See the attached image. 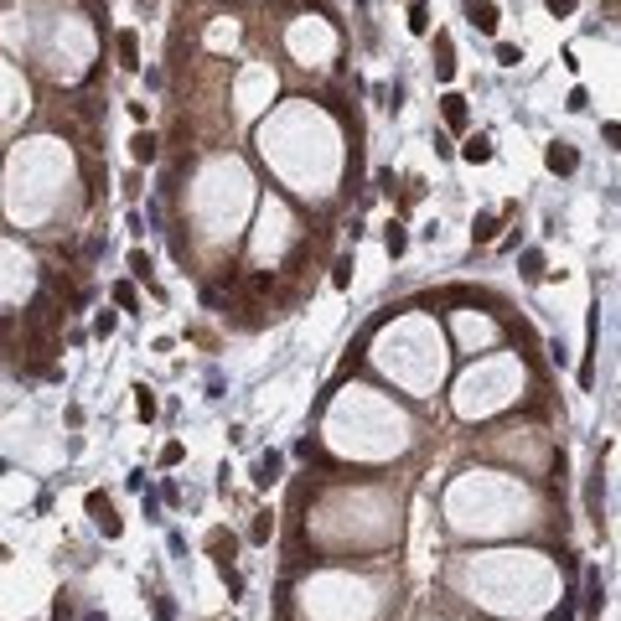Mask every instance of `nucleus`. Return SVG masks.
I'll return each instance as SVG.
<instances>
[{
  "label": "nucleus",
  "instance_id": "aec40b11",
  "mask_svg": "<svg viewBox=\"0 0 621 621\" xmlns=\"http://www.w3.org/2000/svg\"><path fill=\"white\" fill-rule=\"evenodd\" d=\"M409 26H414V32H425V26H430V16H425V0H414V11H409Z\"/></svg>",
  "mask_w": 621,
  "mask_h": 621
},
{
  "label": "nucleus",
  "instance_id": "f03ea898",
  "mask_svg": "<svg viewBox=\"0 0 621 621\" xmlns=\"http://www.w3.org/2000/svg\"><path fill=\"white\" fill-rule=\"evenodd\" d=\"M466 16H471L477 32H487V36L497 32V6H492V0H466Z\"/></svg>",
  "mask_w": 621,
  "mask_h": 621
},
{
  "label": "nucleus",
  "instance_id": "dca6fc26",
  "mask_svg": "<svg viewBox=\"0 0 621 621\" xmlns=\"http://www.w3.org/2000/svg\"><path fill=\"white\" fill-rule=\"evenodd\" d=\"M114 326H120V316H114V311H99L94 316V337H109Z\"/></svg>",
  "mask_w": 621,
  "mask_h": 621
},
{
  "label": "nucleus",
  "instance_id": "20e7f679",
  "mask_svg": "<svg viewBox=\"0 0 621 621\" xmlns=\"http://www.w3.org/2000/svg\"><path fill=\"white\" fill-rule=\"evenodd\" d=\"M130 155H135V161L145 166V161H155V155H161V140L151 135V130H140L135 140H130Z\"/></svg>",
  "mask_w": 621,
  "mask_h": 621
},
{
  "label": "nucleus",
  "instance_id": "f8f14e48",
  "mask_svg": "<svg viewBox=\"0 0 621 621\" xmlns=\"http://www.w3.org/2000/svg\"><path fill=\"white\" fill-rule=\"evenodd\" d=\"M332 285H337V290H347V285H352V254H342V259H337V270H332Z\"/></svg>",
  "mask_w": 621,
  "mask_h": 621
},
{
  "label": "nucleus",
  "instance_id": "1a4fd4ad",
  "mask_svg": "<svg viewBox=\"0 0 621 621\" xmlns=\"http://www.w3.org/2000/svg\"><path fill=\"white\" fill-rule=\"evenodd\" d=\"M435 73H440V78L456 73V62H451V36H440V42H435Z\"/></svg>",
  "mask_w": 621,
  "mask_h": 621
},
{
  "label": "nucleus",
  "instance_id": "9d476101",
  "mask_svg": "<svg viewBox=\"0 0 621 621\" xmlns=\"http://www.w3.org/2000/svg\"><path fill=\"white\" fill-rule=\"evenodd\" d=\"M383 249H389V254H393V259H399V254H404V249H409V233L399 228V223H389V233H383Z\"/></svg>",
  "mask_w": 621,
  "mask_h": 621
},
{
  "label": "nucleus",
  "instance_id": "4468645a",
  "mask_svg": "<svg viewBox=\"0 0 621 621\" xmlns=\"http://www.w3.org/2000/svg\"><path fill=\"white\" fill-rule=\"evenodd\" d=\"M523 274H528V280L544 274V254H538V249H528V254H523Z\"/></svg>",
  "mask_w": 621,
  "mask_h": 621
},
{
  "label": "nucleus",
  "instance_id": "f257e3e1",
  "mask_svg": "<svg viewBox=\"0 0 621 621\" xmlns=\"http://www.w3.org/2000/svg\"><path fill=\"white\" fill-rule=\"evenodd\" d=\"M544 161H549V171H554V176H570V171L580 166V155H575V145H564V140H554V145H549V155H544Z\"/></svg>",
  "mask_w": 621,
  "mask_h": 621
},
{
  "label": "nucleus",
  "instance_id": "39448f33",
  "mask_svg": "<svg viewBox=\"0 0 621 621\" xmlns=\"http://www.w3.org/2000/svg\"><path fill=\"white\" fill-rule=\"evenodd\" d=\"M440 114H445V125H451V130H466V99H461V94H445L440 99Z\"/></svg>",
  "mask_w": 621,
  "mask_h": 621
},
{
  "label": "nucleus",
  "instance_id": "7ed1b4c3",
  "mask_svg": "<svg viewBox=\"0 0 621 621\" xmlns=\"http://www.w3.org/2000/svg\"><path fill=\"white\" fill-rule=\"evenodd\" d=\"M114 52H120V68H140V36L135 32H120V36H114Z\"/></svg>",
  "mask_w": 621,
  "mask_h": 621
},
{
  "label": "nucleus",
  "instance_id": "2eb2a0df",
  "mask_svg": "<svg viewBox=\"0 0 621 621\" xmlns=\"http://www.w3.org/2000/svg\"><path fill=\"white\" fill-rule=\"evenodd\" d=\"M130 274H135V280H151V259H145V249L130 254Z\"/></svg>",
  "mask_w": 621,
  "mask_h": 621
},
{
  "label": "nucleus",
  "instance_id": "a211bd4d",
  "mask_svg": "<svg viewBox=\"0 0 621 621\" xmlns=\"http://www.w3.org/2000/svg\"><path fill=\"white\" fill-rule=\"evenodd\" d=\"M135 409H140V419H151V414H155V393L140 389V393H135Z\"/></svg>",
  "mask_w": 621,
  "mask_h": 621
},
{
  "label": "nucleus",
  "instance_id": "6ab92c4d",
  "mask_svg": "<svg viewBox=\"0 0 621 621\" xmlns=\"http://www.w3.org/2000/svg\"><path fill=\"white\" fill-rule=\"evenodd\" d=\"M497 62H502V68H518V62H523V52H518V47H508V42H502V47H497Z\"/></svg>",
  "mask_w": 621,
  "mask_h": 621
},
{
  "label": "nucleus",
  "instance_id": "f3484780",
  "mask_svg": "<svg viewBox=\"0 0 621 621\" xmlns=\"http://www.w3.org/2000/svg\"><path fill=\"white\" fill-rule=\"evenodd\" d=\"M601 601H606V590H601V575H590V601H585V611L596 616V611H601Z\"/></svg>",
  "mask_w": 621,
  "mask_h": 621
},
{
  "label": "nucleus",
  "instance_id": "6e6552de",
  "mask_svg": "<svg viewBox=\"0 0 621 621\" xmlns=\"http://www.w3.org/2000/svg\"><path fill=\"white\" fill-rule=\"evenodd\" d=\"M254 482H259V487H274V482H280V456H274V451L254 466Z\"/></svg>",
  "mask_w": 621,
  "mask_h": 621
},
{
  "label": "nucleus",
  "instance_id": "ddd939ff",
  "mask_svg": "<svg viewBox=\"0 0 621 621\" xmlns=\"http://www.w3.org/2000/svg\"><path fill=\"white\" fill-rule=\"evenodd\" d=\"M114 300H120L125 311H135V306H140V295H135V285H130V280H120V285H114Z\"/></svg>",
  "mask_w": 621,
  "mask_h": 621
},
{
  "label": "nucleus",
  "instance_id": "412c9836",
  "mask_svg": "<svg viewBox=\"0 0 621 621\" xmlns=\"http://www.w3.org/2000/svg\"><path fill=\"white\" fill-rule=\"evenodd\" d=\"M249 290H254V295H264V290H274V274H249Z\"/></svg>",
  "mask_w": 621,
  "mask_h": 621
},
{
  "label": "nucleus",
  "instance_id": "4be33fe9",
  "mask_svg": "<svg viewBox=\"0 0 621 621\" xmlns=\"http://www.w3.org/2000/svg\"><path fill=\"white\" fill-rule=\"evenodd\" d=\"M544 6H549V16H570V11L580 6V0H544Z\"/></svg>",
  "mask_w": 621,
  "mask_h": 621
},
{
  "label": "nucleus",
  "instance_id": "0eeeda50",
  "mask_svg": "<svg viewBox=\"0 0 621 621\" xmlns=\"http://www.w3.org/2000/svg\"><path fill=\"white\" fill-rule=\"evenodd\" d=\"M497 213H477V223H471V239H477V244H492L497 239Z\"/></svg>",
  "mask_w": 621,
  "mask_h": 621
},
{
  "label": "nucleus",
  "instance_id": "423d86ee",
  "mask_svg": "<svg viewBox=\"0 0 621 621\" xmlns=\"http://www.w3.org/2000/svg\"><path fill=\"white\" fill-rule=\"evenodd\" d=\"M461 155H466V161H471V166H482V161H492V140H487V135H471L466 145H461Z\"/></svg>",
  "mask_w": 621,
  "mask_h": 621
},
{
  "label": "nucleus",
  "instance_id": "9b49d317",
  "mask_svg": "<svg viewBox=\"0 0 621 621\" xmlns=\"http://www.w3.org/2000/svg\"><path fill=\"white\" fill-rule=\"evenodd\" d=\"M270 533H274V512H259L254 528H249V538H254V544H270Z\"/></svg>",
  "mask_w": 621,
  "mask_h": 621
}]
</instances>
